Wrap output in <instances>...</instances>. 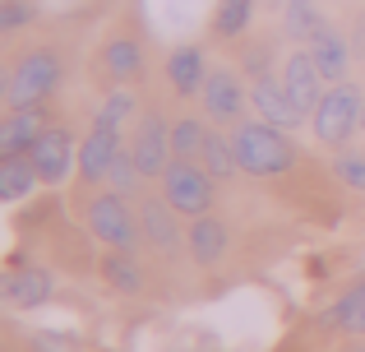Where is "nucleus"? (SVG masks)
Instances as JSON below:
<instances>
[{"mask_svg": "<svg viewBox=\"0 0 365 352\" xmlns=\"http://www.w3.org/2000/svg\"><path fill=\"white\" fill-rule=\"evenodd\" d=\"M333 176L351 190H365V154H338L333 158Z\"/></svg>", "mask_w": 365, "mask_h": 352, "instance_id": "obj_29", "label": "nucleus"}, {"mask_svg": "<svg viewBox=\"0 0 365 352\" xmlns=\"http://www.w3.org/2000/svg\"><path fill=\"white\" fill-rule=\"evenodd\" d=\"M361 135H365V107H361Z\"/></svg>", "mask_w": 365, "mask_h": 352, "instance_id": "obj_32", "label": "nucleus"}, {"mask_svg": "<svg viewBox=\"0 0 365 352\" xmlns=\"http://www.w3.org/2000/svg\"><path fill=\"white\" fill-rule=\"evenodd\" d=\"M241 65H245L250 79H259V74H277V65H273V46H268V42H250L245 51H241Z\"/></svg>", "mask_w": 365, "mask_h": 352, "instance_id": "obj_30", "label": "nucleus"}, {"mask_svg": "<svg viewBox=\"0 0 365 352\" xmlns=\"http://www.w3.org/2000/svg\"><path fill=\"white\" fill-rule=\"evenodd\" d=\"M143 74V42L134 33H111L102 46V79L107 84H130Z\"/></svg>", "mask_w": 365, "mask_h": 352, "instance_id": "obj_16", "label": "nucleus"}, {"mask_svg": "<svg viewBox=\"0 0 365 352\" xmlns=\"http://www.w3.org/2000/svg\"><path fill=\"white\" fill-rule=\"evenodd\" d=\"M125 144H130V135H125L120 126L93 121V130L79 144V181L83 186H107V176H111V167H116V158L125 154Z\"/></svg>", "mask_w": 365, "mask_h": 352, "instance_id": "obj_7", "label": "nucleus"}, {"mask_svg": "<svg viewBox=\"0 0 365 352\" xmlns=\"http://www.w3.org/2000/svg\"><path fill=\"white\" fill-rule=\"evenodd\" d=\"M61 56L51 46H28V51L14 56L5 74V111H19V107H42L56 89H61Z\"/></svg>", "mask_w": 365, "mask_h": 352, "instance_id": "obj_2", "label": "nucleus"}, {"mask_svg": "<svg viewBox=\"0 0 365 352\" xmlns=\"http://www.w3.org/2000/svg\"><path fill=\"white\" fill-rule=\"evenodd\" d=\"M356 334H365V320H361V325H356Z\"/></svg>", "mask_w": 365, "mask_h": 352, "instance_id": "obj_33", "label": "nucleus"}, {"mask_svg": "<svg viewBox=\"0 0 365 352\" xmlns=\"http://www.w3.org/2000/svg\"><path fill=\"white\" fill-rule=\"evenodd\" d=\"M227 246H232V232H227V223L217 213H204V218H190V232H185V251L190 260L199 264V269H213V264H222Z\"/></svg>", "mask_w": 365, "mask_h": 352, "instance_id": "obj_13", "label": "nucleus"}, {"mask_svg": "<svg viewBox=\"0 0 365 352\" xmlns=\"http://www.w3.org/2000/svg\"><path fill=\"white\" fill-rule=\"evenodd\" d=\"M282 84H287L292 102L305 111V116H310V111L319 107V98L329 93V79L319 74L310 46H292V51H287V61H282Z\"/></svg>", "mask_w": 365, "mask_h": 352, "instance_id": "obj_11", "label": "nucleus"}, {"mask_svg": "<svg viewBox=\"0 0 365 352\" xmlns=\"http://www.w3.org/2000/svg\"><path fill=\"white\" fill-rule=\"evenodd\" d=\"M143 181H148V176H143L139 172V167H134V158H130V144H125V154L116 158V167H111V176H107V186L111 190H120V195H143Z\"/></svg>", "mask_w": 365, "mask_h": 352, "instance_id": "obj_27", "label": "nucleus"}, {"mask_svg": "<svg viewBox=\"0 0 365 352\" xmlns=\"http://www.w3.org/2000/svg\"><path fill=\"white\" fill-rule=\"evenodd\" d=\"M130 158L134 167H139L148 181H162V172L171 167V116L158 107V102H148V107L134 116L130 126Z\"/></svg>", "mask_w": 365, "mask_h": 352, "instance_id": "obj_6", "label": "nucleus"}, {"mask_svg": "<svg viewBox=\"0 0 365 352\" xmlns=\"http://www.w3.org/2000/svg\"><path fill=\"white\" fill-rule=\"evenodd\" d=\"M28 158H33L42 186H61V181L70 176V167H74V135L65 126H46V135L33 144Z\"/></svg>", "mask_w": 365, "mask_h": 352, "instance_id": "obj_12", "label": "nucleus"}, {"mask_svg": "<svg viewBox=\"0 0 365 352\" xmlns=\"http://www.w3.org/2000/svg\"><path fill=\"white\" fill-rule=\"evenodd\" d=\"M37 186H42V176H37V167H33L28 154L0 158V199H5V204H24Z\"/></svg>", "mask_w": 365, "mask_h": 352, "instance_id": "obj_21", "label": "nucleus"}, {"mask_svg": "<svg viewBox=\"0 0 365 352\" xmlns=\"http://www.w3.org/2000/svg\"><path fill=\"white\" fill-rule=\"evenodd\" d=\"M139 227H143V246L162 260H176L185 251V227H180V213L158 195H143L139 199Z\"/></svg>", "mask_w": 365, "mask_h": 352, "instance_id": "obj_8", "label": "nucleus"}, {"mask_svg": "<svg viewBox=\"0 0 365 352\" xmlns=\"http://www.w3.org/2000/svg\"><path fill=\"white\" fill-rule=\"evenodd\" d=\"M167 84L176 98H199L208 84V61H204V46L199 42H180L176 51L167 56Z\"/></svg>", "mask_w": 365, "mask_h": 352, "instance_id": "obj_14", "label": "nucleus"}, {"mask_svg": "<svg viewBox=\"0 0 365 352\" xmlns=\"http://www.w3.org/2000/svg\"><path fill=\"white\" fill-rule=\"evenodd\" d=\"M361 107H365V89L351 79L329 84V93L319 98V107L310 111V130L319 144L342 149L351 135H361Z\"/></svg>", "mask_w": 365, "mask_h": 352, "instance_id": "obj_4", "label": "nucleus"}, {"mask_svg": "<svg viewBox=\"0 0 365 352\" xmlns=\"http://www.w3.org/2000/svg\"><path fill=\"white\" fill-rule=\"evenodd\" d=\"M250 107H255L264 121L282 126V130H301L305 121H310V116H305V111L292 102V93H287V84H282V70L250 79Z\"/></svg>", "mask_w": 365, "mask_h": 352, "instance_id": "obj_10", "label": "nucleus"}, {"mask_svg": "<svg viewBox=\"0 0 365 352\" xmlns=\"http://www.w3.org/2000/svg\"><path fill=\"white\" fill-rule=\"evenodd\" d=\"M282 28H287V37H292L296 46H310L314 37L329 28V14L319 9V0H287V9H282Z\"/></svg>", "mask_w": 365, "mask_h": 352, "instance_id": "obj_20", "label": "nucleus"}, {"mask_svg": "<svg viewBox=\"0 0 365 352\" xmlns=\"http://www.w3.org/2000/svg\"><path fill=\"white\" fill-rule=\"evenodd\" d=\"M139 98H134L130 89H125V84H116V89L107 93V98H102V111H98V121H111V126H134V116H139Z\"/></svg>", "mask_w": 365, "mask_h": 352, "instance_id": "obj_26", "label": "nucleus"}, {"mask_svg": "<svg viewBox=\"0 0 365 352\" xmlns=\"http://www.w3.org/2000/svg\"><path fill=\"white\" fill-rule=\"evenodd\" d=\"M102 278H107V288H116V292H139V288H143L139 255H130V251H107V260H102Z\"/></svg>", "mask_w": 365, "mask_h": 352, "instance_id": "obj_24", "label": "nucleus"}, {"mask_svg": "<svg viewBox=\"0 0 365 352\" xmlns=\"http://www.w3.org/2000/svg\"><path fill=\"white\" fill-rule=\"evenodd\" d=\"M88 218V232L98 236L107 251H130L139 255L143 251V227H139V208H130V195L120 190H98L83 208Z\"/></svg>", "mask_w": 365, "mask_h": 352, "instance_id": "obj_3", "label": "nucleus"}, {"mask_svg": "<svg viewBox=\"0 0 365 352\" xmlns=\"http://www.w3.org/2000/svg\"><path fill=\"white\" fill-rule=\"evenodd\" d=\"M33 19H37V5H33V0H0V33H5V37L24 33Z\"/></svg>", "mask_w": 365, "mask_h": 352, "instance_id": "obj_28", "label": "nucleus"}, {"mask_svg": "<svg viewBox=\"0 0 365 352\" xmlns=\"http://www.w3.org/2000/svg\"><path fill=\"white\" fill-rule=\"evenodd\" d=\"M232 139H236V154H241V172L255 176V181L282 176V172L296 167V144L287 139L282 126H273V121H264V116L232 126Z\"/></svg>", "mask_w": 365, "mask_h": 352, "instance_id": "obj_1", "label": "nucleus"}, {"mask_svg": "<svg viewBox=\"0 0 365 352\" xmlns=\"http://www.w3.org/2000/svg\"><path fill=\"white\" fill-rule=\"evenodd\" d=\"M51 292L56 283L46 269H19V273H5V283H0V297L14 311H37L42 301H51Z\"/></svg>", "mask_w": 365, "mask_h": 352, "instance_id": "obj_17", "label": "nucleus"}, {"mask_svg": "<svg viewBox=\"0 0 365 352\" xmlns=\"http://www.w3.org/2000/svg\"><path fill=\"white\" fill-rule=\"evenodd\" d=\"M347 352H365V343H351V348H347Z\"/></svg>", "mask_w": 365, "mask_h": 352, "instance_id": "obj_31", "label": "nucleus"}, {"mask_svg": "<svg viewBox=\"0 0 365 352\" xmlns=\"http://www.w3.org/2000/svg\"><path fill=\"white\" fill-rule=\"evenodd\" d=\"M46 111L42 107H19V111H5L0 121V158H14V154H33V144L46 135Z\"/></svg>", "mask_w": 365, "mask_h": 352, "instance_id": "obj_15", "label": "nucleus"}, {"mask_svg": "<svg viewBox=\"0 0 365 352\" xmlns=\"http://www.w3.org/2000/svg\"><path fill=\"white\" fill-rule=\"evenodd\" d=\"M250 24H255V0H217L213 5V37H222V42L245 37Z\"/></svg>", "mask_w": 365, "mask_h": 352, "instance_id": "obj_23", "label": "nucleus"}, {"mask_svg": "<svg viewBox=\"0 0 365 352\" xmlns=\"http://www.w3.org/2000/svg\"><path fill=\"white\" fill-rule=\"evenodd\" d=\"M361 320H365V278L356 283V288H347L338 301H333L329 316H324V325H329V329H351V334H356Z\"/></svg>", "mask_w": 365, "mask_h": 352, "instance_id": "obj_25", "label": "nucleus"}, {"mask_svg": "<svg viewBox=\"0 0 365 352\" xmlns=\"http://www.w3.org/2000/svg\"><path fill=\"white\" fill-rule=\"evenodd\" d=\"M310 51H314V65H319V74H324L329 84H342V79H347L351 56H356V51H351V37L342 33L338 24L324 28V33L310 42Z\"/></svg>", "mask_w": 365, "mask_h": 352, "instance_id": "obj_18", "label": "nucleus"}, {"mask_svg": "<svg viewBox=\"0 0 365 352\" xmlns=\"http://www.w3.org/2000/svg\"><path fill=\"white\" fill-rule=\"evenodd\" d=\"M158 190L180 218H204V213H213V204H217V181L208 176L195 158H171V167L162 172Z\"/></svg>", "mask_w": 365, "mask_h": 352, "instance_id": "obj_5", "label": "nucleus"}, {"mask_svg": "<svg viewBox=\"0 0 365 352\" xmlns=\"http://www.w3.org/2000/svg\"><path fill=\"white\" fill-rule=\"evenodd\" d=\"M204 139H208V116H195V111L171 116V154H176V158H195V163H199Z\"/></svg>", "mask_w": 365, "mask_h": 352, "instance_id": "obj_22", "label": "nucleus"}, {"mask_svg": "<svg viewBox=\"0 0 365 352\" xmlns=\"http://www.w3.org/2000/svg\"><path fill=\"white\" fill-rule=\"evenodd\" d=\"M199 102H204V116L213 126H241V116L250 107V89L232 65H222V70H208V84L199 93Z\"/></svg>", "mask_w": 365, "mask_h": 352, "instance_id": "obj_9", "label": "nucleus"}, {"mask_svg": "<svg viewBox=\"0 0 365 352\" xmlns=\"http://www.w3.org/2000/svg\"><path fill=\"white\" fill-rule=\"evenodd\" d=\"M199 167H204L213 181H236V176H241V154H236L232 130H208L204 154H199Z\"/></svg>", "mask_w": 365, "mask_h": 352, "instance_id": "obj_19", "label": "nucleus"}]
</instances>
